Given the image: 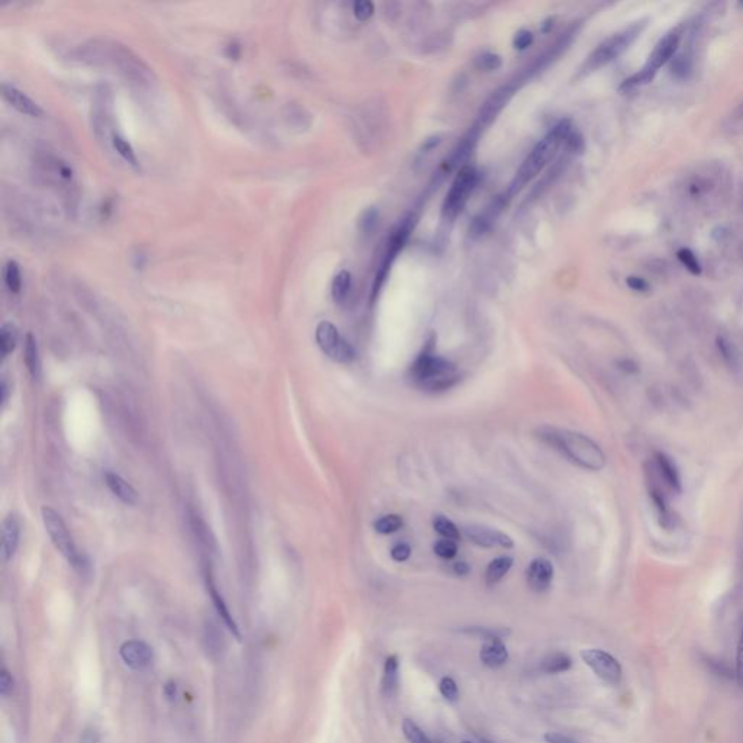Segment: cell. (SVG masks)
Returning a JSON list of instances; mask_svg holds the SVG:
<instances>
[{"instance_id": "obj_1", "label": "cell", "mask_w": 743, "mask_h": 743, "mask_svg": "<svg viewBox=\"0 0 743 743\" xmlns=\"http://www.w3.org/2000/svg\"><path fill=\"white\" fill-rule=\"evenodd\" d=\"M537 435L540 440L562 453L579 468L598 472L605 466L604 452L596 441L585 435L555 427L538 428Z\"/></svg>"}, {"instance_id": "obj_2", "label": "cell", "mask_w": 743, "mask_h": 743, "mask_svg": "<svg viewBox=\"0 0 743 743\" xmlns=\"http://www.w3.org/2000/svg\"><path fill=\"white\" fill-rule=\"evenodd\" d=\"M410 375L417 386L427 390H446L457 382L454 366L449 360L435 355L433 342L415 359Z\"/></svg>"}, {"instance_id": "obj_3", "label": "cell", "mask_w": 743, "mask_h": 743, "mask_svg": "<svg viewBox=\"0 0 743 743\" xmlns=\"http://www.w3.org/2000/svg\"><path fill=\"white\" fill-rule=\"evenodd\" d=\"M571 131L572 127L569 121H562L533 148L516 174V179L512 182V192H519L523 186H525L543 170L552 156L558 150L559 144L568 138Z\"/></svg>"}, {"instance_id": "obj_4", "label": "cell", "mask_w": 743, "mask_h": 743, "mask_svg": "<svg viewBox=\"0 0 743 743\" xmlns=\"http://www.w3.org/2000/svg\"><path fill=\"white\" fill-rule=\"evenodd\" d=\"M646 22H647L646 19L634 22L626 26L625 30H621L613 34L610 38H607L605 41H603L589 54V57L584 63L583 69H580V74L585 76L592 72H597L598 69H601V67L607 65L613 60H616L617 57H620L621 54H623L634 41H636V38L640 36V34L643 32V30L647 25Z\"/></svg>"}, {"instance_id": "obj_5", "label": "cell", "mask_w": 743, "mask_h": 743, "mask_svg": "<svg viewBox=\"0 0 743 743\" xmlns=\"http://www.w3.org/2000/svg\"><path fill=\"white\" fill-rule=\"evenodd\" d=\"M681 36H682L681 30L675 28L669 31L664 38L659 39V43L655 45L652 54L649 56V60H647L643 69L638 72L636 74L629 77L627 80H625V83L621 85V90H630L633 87L651 83L660 67L669 63L675 54L678 52Z\"/></svg>"}, {"instance_id": "obj_6", "label": "cell", "mask_w": 743, "mask_h": 743, "mask_svg": "<svg viewBox=\"0 0 743 743\" xmlns=\"http://www.w3.org/2000/svg\"><path fill=\"white\" fill-rule=\"evenodd\" d=\"M41 512H43L44 527L51 538L52 545L56 546V549L61 553V555L67 559V562H69L74 569H77L79 572H85L87 563L85 558L79 553L73 542V537L69 529H67L63 517L56 510H52L50 507H44Z\"/></svg>"}, {"instance_id": "obj_7", "label": "cell", "mask_w": 743, "mask_h": 743, "mask_svg": "<svg viewBox=\"0 0 743 743\" xmlns=\"http://www.w3.org/2000/svg\"><path fill=\"white\" fill-rule=\"evenodd\" d=\"M315 339L320 348L334 362L350 364L356 360V350L343 339L334 324L328 321L320 322L315 331Z\"/></svg>"}, {"instance_id": "obj_8", "label": "cell", "mask_w": 743, "mask_h": 743, "mask_svg": "<svg viewBox=\"0 0 743 743\" xmlns=\"http://www.w3.org/2000/svg\"><path fill=\"white\" fill-rule=\"evenodd\" d=\"M478 180V173L472 166H465L459 173L449 189V193L446 195L443 205V212L448 218H454L456 215L462 212L466 202L474 191Z\"/></svg>"}, {"instance_id": "obj_9", "label": "cell", "mask_w": 743, "mask_h": 743, "mask_svg": "<svg viewBox=\"0 0 743 743\" xmlns=\"http://www.w3.org/2000/svg\"><path fill=\"white\" fill-rule=\"evenodd\" d=\"M580 658L585 664L596 672L607 684L616 685L621 680V667L618 660L601 649H585L580 652Z\"/></svg>"}, {"instance_id": "obj_10", "label": "cell", "mask_w": 743, "mask_h": 743, "mask_svg": "<svg viewBox=\"0 0 743 743\" xmlns=\"http://www.w3.org/2000/svg\"><path fill=\"white\" fill-rule=\"evenodd\" d=\"M411 233V221H405L402 222L395 231L393 234V237H390L389 240V246H388V251H386V255H385V260L379 269V272H377L376 275V280H375V288H373V293L376 295L377 292H379L381 286L384 280L386 279V275H388V270L390 267V264H393L394 259L397 258V254L399 253V250L404 247L405 241L408 240V236Z\"/></svg>"}, {"instance_id": "obj_11", "label": "cell", "mask_w": 743, "mask_h": 743, "mask_svg": "<svg viewBox=\"0 0 743 743\" xmlns=\"http://www.w3.org/2000/svg\"><path fill=\"white\" fill-rule=\"evenodd\" d=\"M468 540L482 547H504L510 549L514 546L512 538L496 529H490L483 525H468L463 530Z\"/></svg>"}, {"instance_id": "obj_12", "label": "cell", "mask_w": 743, "mask_h": 743, "mask_svg": "<svg viewBox=\"0 0 743 743\" xmlns=\"http://www.w3.org/2000/svg\"><path fill=\"white\" fill-rule=\"evenodd\" d=\"M119 655L125 665L132 669H143L153 662V649L140 640H128L119 649Z\"/></svg>"}, {"instance_id": "obj_13", "label": "cell", "mask_w": 743, "mask_h": 743, "mask_svg": "<svg viewBox=\"0 0 743 743\" xmlns=\"http://www.w3.org/2000/svg\"><path fill=\"white\" fill-rule=\"evenodd\" d=\"M512 94H514V87H512V86H503V87L496 89L491 94V96L486 99V102L483 103L482 109L479 112V119H478L479 128L486 127V125L492 123V121L495 119V116L499 112H501L503 107L508 103V101L511 99Z\"/></svg>"}, {"instance_id": "obj_14", "label": "cell", "mask_w": 743, "mask_h": 743, "mask_svg": "<svg viewBox=\"0 0 743 743\" xmlns=\"http://www.w3.org/2000/svg\"><path fill=\"white\" fill-rule=\"evenodd\" d=\"M553 574H555V569H553L550 561L545 558H537L532 561L529 568H527V584H529V587L534 592H543L550 587Z\"/></svg>"}, {"instance_id": "obj_15", "label": "cell", "mask_w": 743, "mask_h": 743, "mask_svg": "<svg viewBox=\"0 0 743 743\" xmlns=\"http://www.w3.org/2000/svg\"><path fill=\"white\" fill-rule=\"evenodd\" d=\"M21 525L15 516H9L2 524V546H0V558L2 562H9L17 553L19 545Z\"/></svg>"}, {"instance_id": "obj_16", "label": "cell", "mask_w": 743, "mask_h": 743, "mask_svg": "<svg viewBox=\"0 0 743 743\" xmlns=\"http://www.w3.org/2000/svg\"><path fill=\"white\" fill-rule=\"evenodd\" d=\"M2 93H3V98L13 106L17 107V109L25 115H30V116H41L44 112L41 109V106H39L34 99H31L28 94L23 93L22 90H19L18 87L12 86V85H6L3 83L2 86Z\"/></svg>"}, {"instance_id": "obj_17", "label": "cell", "mask_w": 743, "mask_h": 743, "mask_svg": "<svg viewBox=\"0 0 743 743\" xmlns=\"http://www.w3.org/2000/svg\"><path fill=\"white\" fill-rule=\"evenodd\" d=\"M479 658H481L483 665H486L488 668H492V669H496L499 667H503L505 662L508 660L507 646L503 643V639L485 640L482 647H481Z\"/></svg>"}, {"instance_id": "obj_18", "label": "cell", "mask_w": 743, "mask_h": 743, "mask_svg": "<svg viewBox=\"0 0 743 743\" xmlns=\"http://www.w3.org/2000/svg\"><path fill=\"white\" fill-rule=\"evenodd\" d=\"M105 483L107 485V488H109V491L116 498H119L123 503H125L128 505L137 504L138 494H137V491L134 490V486L129 485L124 478H121L119 475L114 474V472H106V474H105Z\"/></svg>"}, {"instance_id": "obj_19", "label": "cell", "mask_w": 743, "mask_h": 743, "mask_svg": "<svg viewBox=\"0 0 743 743\" xmlns=\"http://www.w3.org/2000/svg\"><path fill=\"white\" fill-rule=\"evenodd\" d=\"M655 466H656V469L659 472L660 478L665 481V483L669 486V488L673 492H681L682 485H681L680 472H678L677 466H675V463L671 461V457H668L665 453H662V452H656L655 453Z\"/></svg>"}, {"instance_id": "obj_20", "label": "cell", "mask_w": 743, "mask_h": 743, "mask_svg": "<svg viewBox=\"0 0 743 743\" xmlns=\"http://www.w3.org/2000/svg\"><path fill=\"white\" fill-rule=\"evenodd\" d=\"M207 584H208V591H209V596H211V598H212V603H213L215 610H217L218 616L222 618L224 625L228 627V630L231 631L237 639H240V630H238V626H237V623H236V620L233 618L231 613H229V610H228V607H227V604H225L222 596L218 592L217 587H215V584H213V580H212L211 576L207 579Z\"/></svg>"}, {"instance_id": "obj_21", "label": "cell", "mask_w": 743, "mask_h": 743, "mask_svg": "<svg viewBox=\"0 0 743 743\" xmlns=\"http://www.w3.org/2000/svg\"><path fill=\"white\" fill-rule=\"evenodd\" d=\"M23 359H25L26 368H28V370H30V373L32 376V379L34 381L41 379V375H43L41 357H39L38 343H36V339H35V335L32 333H28L25 337V355H23Z\"/></svg>"}, {"instance_id": "obj_22", "label": "cell", "mask_w": 743, "mask_h": 743, "mask_svg": "<svg viewBox=\"0 0 743 743\" xmlns=\"http://www.w3.org/2000/svg\"><path fill=\"white\" fill-rule=\"evenodd\" d=\"M399 684V662L398 656L393 655L385 660L382 675V693L385 697H394L398 691Z\"/></svg>"}, {"instance_id": "obj_23", "label": "cell", "mask_w": 743, "mask_h": 743, "mask_svg": "<svg viewBox=\"0 0 743 743\" xmlns=\"http://www.w3.org/2000/svg\"><path fill=\"white\" fill-rule=\"evenodd\" d=\"M571 667H572L571 658L562 652L549 653L547 656L542 659V662H540V669L546 673L566 672Z\"/></svg>"}, {"instance_id": "obj_24", "label": "cell", "mask_w": 743, "mask_h": 743, "mask_svg": "<svg viewBox=\"0 0 743 743\" xmlns=\"http://www.w3.org/2000/svg\"><path fill=\"white\" fill-rule=\"evenodd\" d=\"M669 72L677 80L690 79L693 73V59L688 52H677L669 61Z\"/></svg>"}, {"instance_id": "obj_25", "label": "cell", "mask_w": 743, "mask_h": 743, "mask_svg": "<svg viewBox=\"0 0 743 743\" xmlns=\"http://www.w3.org/2000/svg\"><path fill=\"white\" fill-rule=\"evenodd\" d=\"M511 566H512V559L508 558V556H501V558L494 559L488 565V568H486V572H485L486 584L494 585V584L499 583V580H501L508 574V571L511 569Z\"/></svg>"}, {"instance_id": "obj_26", "label": "cell", "mask_w": 743, "mask_h": 743, "mask_svg": "<svg viewBox=\"0 0 743 743\" xmlns=\"http://www.w3.org/2000/svg\"><path fill=\"white\" fill-rule=\"evenodd\" d=\"M715 346H718V350L720 356L723 357V360L731 366L732 369H737L740 368V353L739 350L736 348V346L727 339V337L724 335H719L718 340H715Z\"/></svg>"}, {"instance_id": "obj_27", "label": "cell", "mask_w": 743, "mask_h": 743, "mask_svg": "<svg viewBox=\"0 0 743 743\" xmlns=\"http://www.w3.org/2000/svg\"><path fill=\"white\" fill-rule=\"evenodd\" d=\"M18 343V330L15 324L5 322L2 328H0V353L2 357L9 356L13 350H15Z\"/></svg>"}, {"instance_id": "obj_28", "label": "cell", "mask_w": 743, "mask_h": 743, "mask_svg": "<svg viewBox=\"0 0 743 743\" xmlns=\"http://www.w3.org/2000/svg\"><path fill=\"white\" fill-rule=\"evenodd\" d=\"M350 288H351V275L347 272V270H343V272H340L333 280V285H331L333 300L337 304H342L347 298Z\"/></svg>"}, {"instance_id": "obj_29", "label": "cell", "mask_w": 743, "mask_h": 743, "mask_svg": "<svg viewBox=\"0 0 743 743\" xmlns=\"http://www.w3.org/2000/svg\"><path fill=\"white\" fill-rule=\"evenodd\" d=\"M3 276H5V283L8 289L12 293H19L22 288V276H21L19 264L15 260L10 259L6 262L5 269H3Z\"/></svg>"}, {"instance_id": "obj_30", "label": "cell", "mask_w": 743, "mask_h": 743, "mask_svg": "<svg viewBox=\"0 0 743 743\" xmlns=\"http://www.w3.org/2000/svg\"><path fill=\"white\" fill-rule=\"evenodd\" d=\"M112 145H114L115 150L118 151V154L123 157L124 160H127L129 165L138 166V157H137V154H135V150L132 148L131 143L125 137H123L121 134L114 132L112 134Z\"/></svg>"}, {"instance_id": "obj_31", "label": "cell", "mask_w": 743, "mask_h": 743, "mask_svg": "<svg viewBox=\"0 0 743 743\" xmlns=\"http://www.w3.org/2000/svg\"><path fill=\"white\" fill-rule=\"evenodd\" d=\"M433 527H435V530H436L443 538L454 540V542H457V540L461 538V532H459V529L456 527V524H454L450 519L446 517V516H441V514L435 516V519H433Z\"/></svg>"}, {"instance_id": "obj_32", "label": "cell", "mask_w": 743, "mask_h": 743, "mask_svg": "<svg viewBox=\"0 0 743 743\" xmlns=\"http://www.w3.org/2000/svg\"><path fill=\"white\" fill-rule=\"evenodd\" d=\"M402 732H404V736L407 737V740L410 743H435L433 740H430L427 737V735L421 731L420 727H418L412 720L410 719H405L404 723H402Z\"/></svg>"}, {"instance_id": "obj_33", "label": "cell", "mask_w": 743, "mask_h": 743, "mask_svg": "<svg viewBox=\"0 0 743 743\" xmlns=\"http://www.w3.org/2000/svg\"><path fill=\"white\" fill-rule=\"evenodd\" d=\"M651 496H652V501H653V505L656 507L658 510V514H659V519H660V524L667 525L668 521L671 520V516H669V508H668V503H667V498L664 495V492H662L658 486H653V488L651 490Z\"/></svg>"}, {"instance_id": "obj_34", "label": "cell", "mask_w": 743, "mask_h": 743, "mask_svg": "<svg viewBox=\"0 0 743 743\" xmlns=\"http://www.w3.org/2000/svg\"><path fill=\"white\" fill-rule=\"evenodd\" d=\"M404 521L397 514H389V516H385L382 519L377 520L375 523V530L377 533L381 534H393L395 532H398L401 527H402Z\"/></svg>"}, {"instance_id": "obj_35", "label": "cell", "mask_w": 743, "mask_h": 743, "mask_svg": "<svg viewBox=\"0 0 743 743\" xmlns=\"http://www.w3.org/2000/svg\"><path fill=\"white\" fill-rule=\"evenodd\" d=\"M468 634H474V636L482 638L483 640L490 639H504L510 634V630L507 629H490V627H470L463 630Z\"/></svg>"}, {"instance_id": "obj_36", "label": "cell", "mask_w": 743, "mask_h": 743, "mask_svg": "<svg viewBox=\"0 0 743 743\" xmlns=\"http://www.w3.org/2000/svg\"><path fill=\"white\" fill-rule=\"evenodd\" d=\"M677 258L690 273L695 276L701 273V264L697 259V255L690 249H680L677 253Z\"/></svg>"}, {"instance_id": "obj_37", "label": "cell", "mask_w": 743, "mask_h": 743, "mask_svg": "<svg viewBox=\"0 0 743 743\" xmlns=\"http://www.w3.org/2000/svg\"><path fill=\"white\" fill-rule=\"evenodd\" d=\"M475 64H477L478 69L482 70V72H495V70L499 69V67H501L503 60H501V57L498 56V54L483 52L477 59Z\"/></svg>"}, {"instance_id": "obj_38", "label": "cell", "mask_w": 743, "mask_h": 743, "mask_svg": "<svg viewBox=\"0 0 743 743\" xmlns=\"http://www.w3.org/2000/svg\"><path fill=\"white\" fill-rule=\"evenodd\" d=\"M435 552L437 556L443 559H453L457 553V543L454 542V540H449V538L439 540V542L435 545Z\"/></svg>"}, {"instance_id": "obj_39", "label": "cell", "mask_w": 743, "mask_h": 743, "mask_svg": "<svg viewBox=\"0 0 743 743\" xmlns=\"http://www.w3.org/2000/svg\"><path fill=\"white\" fill-rule=\"evenodd\" d=\"M439 688H440L441 695L448 701H456L459 698L457 685L452 678H449V677L441 678V681L439 684Z\"/></svg>"}, {"instance_id": "obj_40", "label": "cell", "mask_w": 743, "mask_h": 743, "mask_svg": "<svg viewBox=\"0 0 743 743\" xmlns=\"http://www.w3.org/2000/svg\"><path fill=\"white\" fill-rule=\"evenodd\" d=\"M353 10H355V17L360 22H364V21L370 19V17L373 15V12H375V8H373V3L369 2V0H359V2L355 3Z\"/></svg>"}, {"instance_id": "obj_41", "label": "cell", "mask_w": 743, "mask_h": 743, "mask_svg": "<svg viewBox=\"0 0 743 743\" xmlns=\"http://www.w3.org/2000/svg\"><path fill=\"white\" fill-rule=\"evenodd\" d=\"M376 221H377V211L375 208H369V209L364 211L363 215L360 217L359 227L362 228V231L369 233L375 228Z\"/></svg>"}, {"instance_id": "obj_42", "label": "cell", "mask_w": 743, "mask_h": 743, "mask_svg": "<svg viewBox=\"0 0 743 743\" xmlns=\"http://www.w3.org/2000/svg\"><path fill=\"white\" fill-rule=\"evenodd\" d=\"M532 43H533V34L527 30L519 31L514 35V39H512V44H514L517 50H525L527 47L532 45Z\"/></svg>"}, {"instance_id": "obj_43", "label": "cell", "mask_w": 743, "mask_h": 743, "mask_svg": "<svg viewBox=\"0 0 743 743\" xmlns=\"http://www.w3.org/2000/svg\"><path fill=\"white\" fill-rule=\"evenodd\" d=\"M736 680L740 687H743V627L740 633V639L737 643L736 652Z\"/></svg>"}, {"instance_id": "obj_44", "label": "cell", "mask_w": 743, "mask_h": 743, "mask_svg": "<svg viewBox=\"0 0 743 743\" xmlns=\"http://www.w3.org/2000/svg\"><path fill=\"white\" fill-rule=\"evenodd\" d=\"M411 555V547L407 543H398L390 550V556L395 562H405Z\"/></svg>"}, {"instance_id": "obj_45", "label": "cell", "mask_w": 743, "mask_h": 743, "mask_svg": "<svg viewBox=\"0 0 743 743\" xmlns=\"http://www.w3.org/2000/svg\"><path fill=\"white\" fill-rule=\"evenodd\" d=\"M626 283H627V286L631 291H636V292H647V291H649V283H647L643 278H639V276H629L626 279Z\"/></svg>"}, {"instance_id": "obj_46", "label": "cell", "mask_w": 743, "mask_h": 743, "mask_svg": "<svg viewBox=\"0 0 743 743\" xmlns=\"http://www.w3.org/2000/svg\"><path fill=\"white\" fill-rule=\"evenodd\" d=\"M13 688V678L6 668L0 672V694L8 695Z\"/></svg>"}, {"instance_id": "obj_47", "label": "cell", "mask_w": 743, "mask_h": 743, "mask_svg": "<svg viewBox=\"0 0 743 743\" xmlns=\"http://www.w3.org/2000/svg\"><path fill=\"white\" fill-rule=\"evenodd\" d=\"M205 640H207V643H208V645H207V649L211 652V655H212L213 652H217V653L220 652V649H221V647H220V646H221V645H220V636H218V633H215V631H213L212 627L208 629L207 639H205Z\"/></svg>"}, {"instance_id": "obj_48", "label": "cell", "mask_w": 743, "mask_h": 743, "mask_svg": "<svg viewBox=\"0 0 743 743\" xmlns=\"http://www.w3.org/2000/svg\"><path fill=\"white\" fill-rule=\"evenodd\" d=\"M545 740L547 743H578L572 737L562 735V733H558V732H547L545 735Z\"/></svg>"}, {"instance_id": "obj_49", "label": "cell", "mask_w": 743, "mask_h": 743, "mask_svg": "<svg viewBox=\"0 0 743 743\" xmlns=\"http://www.w3.org/2000/svg\"><path fill=\"white\" fill-rule=\"evenodd\" d=\"M79 743H101V736L96 729H86L83 735L80 736Z\"/></svg>"}, {"instance_id": "obj_50", "label": "cell", "mask_w": 743, "mask_h": 743, "mask_svg": "<svg viewBox=\"0 0 743 743\" xmlns=\"http://www.w3.org/2000/svg\"><path fill=\"white\" fill-rule=\"evenodd\" d=\"M165 694L169 700H174L176 698V694H178V687H176L174 682H167L165 685Z\"/></svg>"}, {"instance_id": "obj_51", "label": "cell", "mask_w": 743, "mask_h": 743, "mask_svg": "<svg viewBox=\"0 0 743 743\" xmlns=\"http://www.w3.org/2000/svg\"><path fill=\"white\" fill-rule=\"evenodd\" d=\"M8 395H9V386H8L6 381L2 379V382H0V401H2V407H5V404L8 401Z\"/></svg>"}, {"instance_id": "obj_52", "label": "cell", "mask_w": 743, "mask_h": 743, "mask_svg": "<svg viewBox=\"0 0 743 743\" xmlns=\"http://www.w3.org/2000/svg\"><path fill=\"white\" fill-rule=\"evenodd\" d=\"M453 569H454V572H456L457 575H462V576L468 575L469 571H470V568H469L466 562H457V563H454V568H453Z\"/></svg>"}, {"instance_id": "obj_53", "label": "cell", "mask_w": 743, "mask_h": 743, "mask_svg": "<svg viewBox=\"0 0 743 743\" xmlns=\"http://www.w3.org/2000/svg\"><path fill=\"white\" fill-rule=\"evenodd\" d=\"M440 143V138L439 137H433V138H428L426 140V144H424V150H431V148H435L437 144Z\"/></svg>"}, {"instance_id": "obj_54", "label": "cell", "mask_w": 743, "mask_h": 743, "mask_svg": "<svg viewBox=\"0 0 743 743\" xmlns=\"http://www.w3.org/2000/svg\"><path fill=\"white\" fill-rule=\"evenodd\" d=\"M742 115H743V103H742Z\"/></svg>"}, {"instance_id": "obj_55", "label": "cell", "mask_w": 743, "mask_h": 743, "mask_svg": "<svg viewBox=\"0 0 743 743\" xmlns=\"http://www.w3.org/2000/svg\"><path fill=\"white\" fill-rule=\"evenodd\" d=\"M739 5H740V6H742V8H743V2H742V3H739Z\"/></svg>"}, {"instance_id": "obj_56", "label": "cell", "mask_w": 743, "mask_h": 743, "mask_svg": "<svg viewBox=\"0 0 743 743\" xmlns=\"http://www.w3.org/2000/svg\"><path fill=\"white\" fill-rule=\"evenodd\" d=\"M462 743H470V742H462Z\"/></svg>"}, {"instance_id": "obj_57", "label": "cell", "mask_w": 743, "mask_h": 743, "mask_svg": "<svg viewBox=\"0 0 743 743\" xmlns=\"http://www.w3.org/2000/svg\"><path fill=\"white\" fill-rule=\"evenodd\" d=\"M435 743H441V742H435Z\"/></svg>"}]
</instances>
